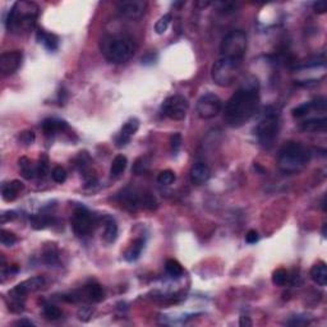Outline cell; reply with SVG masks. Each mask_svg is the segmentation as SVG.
<instances>
[{"label":"cell","instance_id":"1","mask_svg":"<svg viewBox=\"0 0 327 327\" xmlns=\"http://www.w3.org/2000/svg\"><path fill=\"white\" fill-rule=\"evenodd\" d=\"M260 106V85L255 77L243 82L233 96L225 104L224 120L229 127H242L258 111Z\"/></svg>","mask_w":327,"mask_h":327},{"label":"cell","instance_id":"2","mask_svg":"<svg viewBox=\"0 0 327 327\" xmlns=\"http://www.w3.org/2000/svg\"><path fill=\"white\" fill-rule=\"evenodd\" d=\"M39 6L34 1L21 0L13 4L12 9L6 17V28L13 34L27 32L35 27L37 15H39Z\"/></svg>","mask_w":327,"mask_h":327},{"label":"cell","instance_id":"3","mask_svg":"<svg viewBox=\"0 0 327 327\" xmlns=\"http://www.w3.org/2000/svg\"><path fill=\"white\" fill-rule=\"evenodd\" d=\"M101 52L111 63H127L136 52L133 39L129 35L115 34L101 40Z\"/></svg>","mask_w":327,"mask_h":327},{"label":"cell","instance_id":"4","mask_svg":"<svg viewBox=\"0 0 327 327\" xmlns=\"http://www.w3.org/2000/svg\"><path fill=\"white\" fill-rule=\"evenodd\" d=\"M311 160V151L300 142H286L282 145L277 156L279 167L286 174L298 173L308 165Z\"/></svg>","mask_w":327,"mask_h":327},{"label":"cell","instance_id":"5","mask_svg":"<svg viewBox=\"0 0 327 327\" xmlns=\"http://www.w3.org/2000/svg\"><path fill=\"white\" fill-rule=\"evenodd\" d=\"M280 130V112L275 106H266L256 127V136L265 149L272 147Z\"/></svg>","mask_w":327,"mask_h":327},{"label":"cell","instance_id":"6","mask_svg":"<svg viewBox=\"0 0 327 327\" xmlns=\"http://www.w3.org/2000/svg\"><path fill=\"white\" fill-rule=\"evenodd\" d=\"M242 61L220 56L212 65L211 76L214 82L220 87H229L235 82L240 72Z\"/></svg>","mask_w":327,"mask_h":327},{"label":"cell","instance_id":"7","mask_svg":"<svg viewBox=\"0 0 327 327\" xmlns=\"http://www.w3.org/2000/svg\"><path fill=\"white\" fill-rule=\"evenodd\" d=\"M247 35L242 30L230 31L226 36L222 39L220 45V54L222 58L234 59V60L242 61L247 52Z\"/></svg>","mask_w":327,"mask_h":327},{"label":"cell","instance_id":"8","mask_svg":"<svg viewBox=\"0 0 327 327\" xmlns=\"http://www.w3.org/2000/svg\"><path fill=\"white\" fill-rule=\"evenodd\" d=\"M189 109V103L182 95H173L167 97L163 104L164 115L171 120H183Z\"/></svg>","mask_w":327,"mask_h":327},{"label":"cell","instance_id":"9","mask_svg":"<svg viewBox=\"0 0 327 327\" xmlns=\"http://www.w3.org/2000/svg\"><path fill=\"white\" fill-rule=\"evenodd\" d=\"M94 216L86 207H76L72 216V227L77 236H86L94 230Z\"/></svg>","mask_w":327,"mask_h":327},{"label":"cell","instance_id":"10","mask_svg":"<svg viewBox=\"0 0 327 327\" xmlns=\"http://www.w3.org/2000/svg\"><path fill=\"white\" fill-rule=\"evenodd\" d=\"M222 103L215 94H205L197 101V114L201 119H212L221 111Z\"/></svg>","mask_w":327,"mask_h":327},{"label":"cell","instance_id":"11","mask_svg":"<svg viewBox=\"0 0 327 327\" xmlns=\"http://www.w3.org/2000/svg\"><path fill=\"white\" fill-rule=\"evenodd\" d=\"M147 1L145 0H125L118 4V13L128 19H138L145 14Z\"/></svg>","mask_w":327,"mask_h":327},{"label":"cell","instance_id":"12","mask_svg":"<svg viewBox=\"0 0 327 327\" xmlns=\"http://www.w3.org/2000/svg\"><path fill=\"white\" fill-rule=\"evenodd\" d=\"M45 285V279L43 276H35L28 280H24L21 284H18L9 293L12 299H22L30 293H35V291L40 290Z\"/></svg>","mask_w":327,"mask_h":327},{"label":"cell","instance_id":"13","mask_svg":"<svg viewBox=\"0 0 327 327\" xmlns=\"http://www.w3.org/2000/svg\"><path fill=\"white\" fill-rule=\"evenodd\" d=\"M23 54L22 52H6L0 55V72L3 76H10L15 73L22 65Z\"/></svg>","mask_w":327,"mask_h":327},{"label":"cell","instance_id":"14","mask_svg":"<svg viewBox=\"0 0 327 327\" xmlns=\"http://www.w3.org/2000/svg\"><path fill=\"white\" fill-rule=\"evenodd\" d=\"M116 200L119 201L121 206H124L128 211H137L141 206V193L132 189V188H125L116 196Z\"/></svg>","mask_w":327,"mask_h":327},{"label":"cell","instance_id":"15","mask_svg":"<svg viewBox=\"0 0 327 327\" xmlns=\"http://www.w3.org/2000/svg\"><path fill=\"white\" fill-rule=\"evenodd\" d=\"M312 110H317V111H326V99L325 97H317L313 101H308L302 105L297 106L293 109V116L294 118H303L307 114L312 111Z\"/></svg>","mask_w":327,"mask_h":327},{"label":"cell","instance_id":"16","mask_svg":"<svg viewBox=\"0 0 327 327\" xmlns=\"http://www.w3.org/2000/svg\"><path fill=\"white\" fill-rule=\"evenodd\" d=\"M140 128V120L137 118H130L127 120L121 128L120 133H119L118 138H116V146L118 147H123L127 143H129L130 138L137 133V130Z\"/></svg>","mask_w":327,"mask_h":327},{"label":"cell","instance_id":"17","mask_svg":"<svg viewBox=\"0 0 327 327\" xmlns=\"http://www.w3.org/2000/svg\"><path fill=\"white\" fill-rule=\"evenodd\" d=\"M211 176V170L205 163H196L191 169V180L193 184H205Z\"/></svg>","mask_w":327,"mask_h":327},{"label":"cell","instance_id":"18","mask_svg":"<svg viewBox=\"0 0 327 327\" xmlns=\"http://www.w3.org/2000/svg\"><path fill=\"white\" fill-rule=\"evenodd\" d=\"M103 226H104V240L106 243H114L118 238V224L115 218L111 216L106 215L103 218Z\"/></svg>","mask_w":327,"mask_h":327},{"label":"cell","instance_id":"19","mask_svg":"<svg viewBox=\"0 0 327 327\" xmlns=\"http://www.w3.org/2000/svg\"><path fill=\"white\" fill-rule=\"evenodd\" d=\"M23 183L21 180H12L9 183H5L1 187V197L6 202H12L18 197L19 192L23 189Z\"/></svg>","mask_w":327,"mask_h":327},{"label":"cell","instance_id":"20","mask_svg":"<svg viewBox=\"0 0 327 327\" xmlns=\"http://www.w3.org/2000/svg\"><path fill=\"white\" fill-rule=\"evenodd\" d=\"M327 127V119L326 116H321V118H311L304 120L300 128L306 132H325Z\"/></svg>","mask_w":327,"mask_h":327},{"label":"cell","instance_id":"21","mask_svg":"<svg viewBox=\"0 0 327 327\" xmlns=\"http://www.w3.org/2000/svg\"><path fill=\"white\" fill-rule=\"evenodd\" d=\"M311 279L320 286H326L327 284V269L325 262H317L311 269Z\"/></svg>","mask_w":327,"mask_h":327},{"label":"cell","instance_id":"22","mask_svg":"<svg viewBox=\"0 0 327 327\" xmlns=\"http://www.w3.org/2000/svg\"><path fill=\"white\" fill-rule=\"evenodd\" d=\"M67 123L64 120H59L55 118H48L43 121V130L45 132L46 136H52V134L60 132L67 128Z\"/></svg>","mask_w":327,"mask_h":327},{"label":"cell","instance_id":"23","mask_svg":"<svg viewBox=\"0 0 327 327\" xmlns=\"http://www.w3.org/2000/svg\"><path fill=\"white\" fill-rule=\"evenodd\" d=\"M143 248H145V240L138 238V239L134 240L129 248L125 251L124 258L128 262H134V261H137L141 257V253H142Z\"/></svg>","mask_w":327,"mask_h":327},{"label":"cell","instance_id":"24","mask_svg":"<svg viewBox=\"0 0 327 327\" xmlns=\"http://www.w3.org/2000/svg\"><path fill=\"white\" fill-rule=\"evenodd\" d=\"M37 41H39L40 44H43L44 46H45L48 50H50V52H54V50H56L58 49V37L55 36V35L53 34H48V32H45L44 30H39L37 31Z\"/></svg>","mask_w":327,"mask_h":327},{"label":"cell","instance_id":"25","mask_svg":"<svg viewBox=\"0 0 327 327\" xmlns=\"http://www.w3.org/2000/svg\"><path fill=\"white\" fill-rule=\"evenodd\" d=\"M43 260L49 266H55L59 264V252L58 247L53 244H46L43 251Z\"/></svg>","mask_w":327,"mask_h":327},{"label":"cell","instance_id":"26","mask_svg":"<svg viewBox=\"0 0 327 327\" xmlns=\"http://www.w3.org/2000/svg\"><path fill=\"white\" fill-rule=\"evenodd\" d=\"M82 295H85L88 300L91 302H101L104 299V290L99 284H90L86 285Z\"/></svg>","mask_w":327,"mask_h":327},{"label":"cell","instance_id":"27","mask_svg":"<svg viewBox=\"0 0 327 327\" xmlns=\"http://www.w3.org/2000/svg\"><path fill=\"white\" fill-rule=\"evenodd\" d=\"M128 160L124 155H118L115 159L112 160L111 167H110V175L111 178H119L121 174L124 173V170L127 169Z\"/></svg>","mask_w":327,"mask_h":327},{"label":"cell","instance_id":"28","mask_svg":"<svg viewBox=\"0 0 327 327\" xmlns=\"http://www.w3.org/2000/svg\"><path fill=\"white\" fill-rule=\"evenodd\" d=\"M31 226L34 227L35 230H43L45 227L50 226V225L54 222L52 216L44 215V214H36V215H32L30 218Z\"/></svg>","mask_w":327,"mask_h":327},{"label":"cell","instance_id":"29","mask_svg":"<svg viewBox=\"0 0 327 327\" xmlns=\"http://www.w3.org/2000/svg\"><path fill=\"white\" fill-rule=\"evenodd\" d=\"M165 270H166L167 275L174 277V279H178V277L183 276V273H184L182 265L175 260H167L166 264H165Z\"/></svg>","mask_w":327,"mask_h":327},{"label":"cell","instance_id":"30","mask_svg":"<svg viewBox=\"0 0 327 327\" xmlns=\"http://www.w3.org/2000/svg\"><path fill=\"white\" fill-rule=\"evenodd\" d=\"M19 167H21L22 176L24 179H32L36 175V167L32 166L31 161L27 158H22L19 159Z\"/></svg>","mask_w":327,"mask_h":327},{"label":"cell","instance_id":"31","mask_svg":"<svg viewBox=\"0 0 327 327\" xmlns=\"http://www.w3.org/2000/svg\"><path fill=\"white\" fill-rule=\"evenodd\" d=\"M170 22H171V14H170V13L164 14L163 17L156 22V24H155V32L158 35L165 34L167 31V28H169Z\"/></svg>","mask_w":327,"mask_h":327},{"label":"cell","instance_id":"32","mask_svg":"<svg viewBox=\"0 0 327 327\" xmlns=\"http://www.w3.org/2000/svg\"><path fill=\"white\" fill-rule=\"evenodd\" d=\"M289 281V273L286 270L279 269L272 273V282L276 286H284Z\"/></svg>","mask_w":327,"mask_h":327},{"label":"cell","instance_id":"33","mask_svg":"<svg viewBox=\"0 0 327 327\" xmlns=\"http://www.w3.org/2000/svg\"><path fill=\"white\" fill-rule=\"evenodd\" d=\"M43 311L44 316H45L48 320H50V321H56V320H59V318L61 317L60 309H59L58 307L53 306V304H45Z\"/></svg>","mask_w":327,"mask_h":327},{"label":"cell","instance_id":"34","mask_svg":"<svg viewBox=\"0 0 327 327\" xmlns=\"http://www.w3.org/2000/svg\"><path fill=\"white\" fill-rule=\"evenodd\" d=\"M149 166H150V160L147 158H145V156H142V158L137 159L132 171H133L134 174H137V175H141V174H143L146 170L149 169Z\"/></svg>","mask_w":327,"mask_h":327},{"label":"cell","instance_id":"35","mask_svg":"<svg viewBox=\"0 0 327 327\" xmlns=\"http://www.w3.org/2000/svg\"><path fill=\"white\" fill-rule=\"evenodd\" d=\"M175 180V173L173 170H164L159 174L158 183L161 185H170Z\"/></svg>","mask_w":327,"mask_h":327},{"label":"cell","instance_id":"36","mask_svg":"<svg viewBox=\"0 0 327 327\" xmlns=\"http://www.w3.org/2000/svg\"><path fill=\"white\" fill-rule=\"evenodd\" d=\"M141 206L147 210H155L158 207V201L151 193L141 194Z\"/></svg>","mask_w":327,"mask_h":327},{"label":"cell","instance_id":"37","mask_svg":"<svg viewBox=\"0 0 327 327\" xmlns=\"http://www.w3.org/2000/svg\"><path fill=\"white\" fill-rule=\"evenodd\" d=\"M216 6L218 12L222 14H231L238 9V4L231 3V1H220V3H216Z\"/></svg>","mask_w":327,"mask_h":327},{"label":"cell","instance_id":"38","mask_svg":"<svg viewBox=\"0 0 327 327\" xmlns=\"http://www.w3.org/2000/svg\"><path fill=\"white\" fill-rule=\"evenodd\" d=\"M0 242H1L3 245H5V247H12V245H14L15 243H17V236L13 233H10V231L3 229L1 233H0Z\"/></svg>","mask_w":327,"mask_h":327},{"label":"cell","instance_id":"39","mask_svg":"<svg viewBox=\"0 0 327 327\" xmlns=\"http://www.w3.org/2000/svg\"><path fill=\"white\" fill-rule=\"evenodd\" d=\"M52 178L55 183H64L67 180V171L61 166H55L52 171Z\"/></svg>","mask_w":327,"mask_h":327},{"label":"cell","instance_id":"40","mask_svg":"<svg viewBox=\"0 0 327 327\" xmlns=\"http://www.w3.org/2000/svg\"><path fill=\"white\" fill-rule=\"evenodd\" d=\"M49 173V161L46 156H43V158L40 159L39 164H37L36 166V175L40 176V178H45L46 174Z\"/></svg>","mask_w":327,"mask_h":327},{"label":"cell","instance_id":"41","mask_svg":"<svg viewBox=\"0 0 327 327\" xmlns=\"http://www.w3.org/2000/svg\"><path fill=\"white\" fill-rule=\"evenodd\" d=\"M170 146H171V152L174 155H176L180 150V146H182V134L180 133H174L170 138Z\"/></svg>","mask_w":327,"mask_h":327},{"label":"cell","instance_id":"42","mask_svg":"<svg viewBox=\"0 0 327 327\" xmlns=\"http://www.w3.org/2000/svg\"><path fill=\"white\" fill-rule=\"evenodd\" d=\"M35 133L32 132V130H24V132H22L21 136H19V140H21V142H23L24 145H32V143L35 142Z\"/></svg>","mask_w":327,"mask_h":327},{"label":"cell","instance_id":"43","mask_svg":"<svg viewBox=\"0 0 327 327\" xmlns=\"http://www.w3.org/2000/svg\"><path fill=\"white\" fill-rule=\"evenodd\" d=\"M92 315H94V308L92 307H83L82 309H79L78 318L81 321L86 322L92 317Z\"/></svg>","mask_w":327,"mask_h":327},{"label":"cell","instance_id":"44","mask_svg":"<svg viewBox=\"0 0 327 327\" xmlns=\"http://www.w3.org/2000/svg\"><path fill=\"white\" fill-rule=\"evenodd\" d=\"M245 242L248 244H255L258 242V233L256 230H249L245 234Z\"/></svg>","mask_w":327,"mask_h":327},{"label":"cell","instance_id":"45","mask_svg":"<svg viewBox=\"0 0 327 327\" xmlns=\"http://www.w3.org/2000/svg\"><path fill=\"white\" fill-rule=\"evenodd\" d=\"M15 216L17 215H15L14 211H5L0 215V221H1V224H5V222L10 221V220H14Z\"/></svg>","mask_w":327,"mask_h":327},{"label":"cell","instance_id":"46","mask_svg":"<svg viewBox=\"0 0 327 327\" xmlns=\"http://www.w3.org/2000/svg\"><path fill=\"white\" fill-rule=\"evenodd\" d=\"M313 9H315V12L318 13V14H324L327 10V4L325 3V1H316V3L313 4Z\"/></svg>","mask_w":327,"mask_h":327},{"label":"cell","instance_id":"47","mask_svg":"<svg viewBox=\"0 0 327 327\" xmlns=\"http://www.w3.org/2000/svg\"><path fill=\"white\" fill-rule=\"evenodd\" d=\"M239 325L242 327H251L252 326L251 318L247 317V316H242V317L239 318Z\"/></svg>","mask_w":327,"mask_h":327},{"label":"cell","instance_id":"48","mask_svg":"<svg viewBox=\"0 0 327 327\" xmlns=\"http://www.w3.org/2000/svg\"><path fill=\"white\" fill-rule=\"evenodd\" d=\"M15 325H17V326H28V327L34 326V324L31 321H28V320H19L18 322H15Z\"/></svg>","mask_w":327,"mask_h":327},{"label":"cell","instance_id":"49","mask_svg":"<svg viewBox=\"0 0 327 327\" xmlns=\"http://www.w3.org/2000/svg\"><path fill=\"white\" fill-rule=\"evenodd\" d=\"M210 4H211L210 1H197V3H196V5L201 6V8H206V6H209Z\"/></svg>","mask_w":327,"mask_h":327},{"label":"cell","instance_id":"50","mask_svg":"<svg viewBox=\"0 0 327 327\" xmlns=\"http://www.w3.org/2000/svg\"><path fill=\"white\" fill-rule=\"evenodd\" d=\"M182 5H184L183 1H180V3H174V6H182Z\"/></svg>","mask_w":327,"mask_h":327}]
</instances>
